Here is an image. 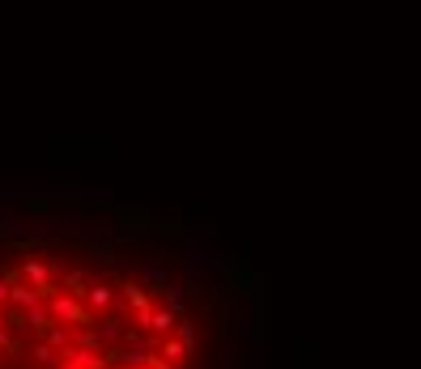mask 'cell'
<instances>
[{
	"label": "cell",
	"mask_w": 421,
	"mask_h": 369,
	"mask_svg": "<svg viewBox=\"0 0 421 369\" xmlns=\"http://www.w3.org/2000/svg\"><path fill=\"white\" fill-rule=\"evenodd\" d=\"M0 369H200V327L158 272L22 242L0 255Z\"/></svg>",
	"instance_id": "cell-1"
}]
</instances>
